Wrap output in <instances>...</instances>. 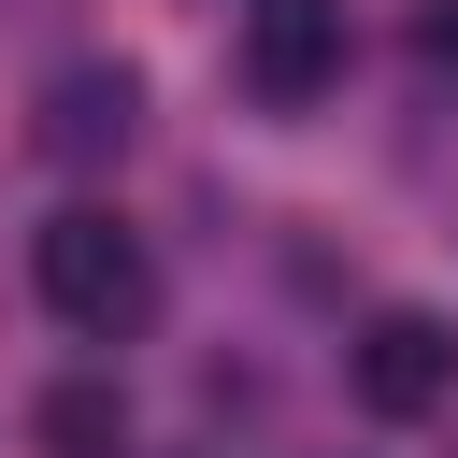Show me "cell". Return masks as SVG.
<instances>
[{"mask_svg": "<svg viewBox=\"0 0 458 458\" xmlns=\"http://www.w3.org/2000/svg\"><path fill=\"white\" fill-rule=\"evenodd\" d=\"M29 286H43V315L86 329V344H129V329L157 315V258H143V229H129L114 200H57V215L29 229Z\"/></svg>", "mask_w": 458, "mask_h": 458, "instance_id": "6da1fadb", "label": "cell"}, {"mask_svg": "<svg viewBox=\"0 0 458 458\" xmlns=\"http://www.w3.org/2000/svg\"><path fill=\"white\" fill-rule=\"evenodd\" d=\"M344 401H358L372 429L444 415V401H458V329H444V315H415V301H386V315L344 344Z\"/></svg>", "mask_w": 458, "mask_h": 458, "instance_id": "7a4b0ae2", "label": "cell"}, {"mask_svg": "<svg viewBox=\"0 0 458 458\" xmlns=\"http://www.w3.org/2000/svg\"><path fill=\"white\" fill-rule=\"evenodd\" d=\"M229 72H243L258 114H315V100L344 86V0H243Z\"/></svg>", "mask_w": 458, "mask_h": 458, "instance_id": "3957f363", "label": "cell"}, {"mask_svg": "<svg viewBox=\"0 0 458 458\" xmlns=\"http://www.w3.org/2000/svg\"><path fill=\"white\" fill-rule=\"evenodd\" d=\"M129 129H143V72H129V57H72V72L43 86V129H29V143H43L57 172H100V157H129Z\"/></svg>", "mask_w": 458, "mask_h": 458, "instance_id": "277c9868", "label": "cell"}, {"mask_svg": "<svg viewBox=\"0 0 458 458\" xmlns=\"http://www.w3.org/2000/svg\"><path fill=\"white\" fill-rule=\"evenodd\" d=\"M29 429H43V458H129V401L114 386H43Z\"/></svg>", "mask_w": 458, "mask_h": 458, "instance_id": "5b68a950", "label": "cell"}, {"mask_svg": "<svg viewBox=\"0 0 458 458\" xmlns=\"http://www.w3.org/2000/svg\"><path fill=\"white\" fill-rule=\"evenodd\" d=\"M415 57H429V72L458 86V0H415Z\"/></svg>", "mask_w": 458, "mask_h": 458, "instance_id": "8992f818", "label": "cell"}]
</instances>
